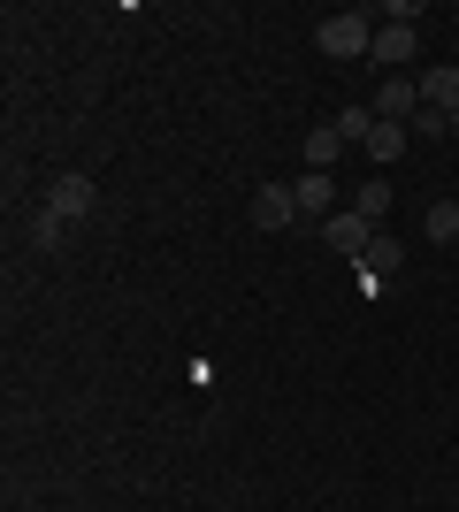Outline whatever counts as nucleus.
<instances>
[{"mask_svg": "<svg viewBox=\"0 0 459 512\" xmlns=\"http://www.w3.org/2000/svg\"><path fill=\"white\" fill-rule=\"evenodd\" d=\"M314 46H322L329 62H360V54H375V16H360V8H337V16L314 23Z\"/></svg>", "mask_w": 459, "mask_h": 512, "instance_id": "nucleus-1", "label": "nucleus"}, {"mask_svg": "<svg viewBox=\"0 0 459 512\" xmlns=\"http://www.w3.org/2000/svg\"><path fill=\"white\" fill-rule=\"evenodd\" d=\"M375 237H383V230H375L368 214H352V207H337V214L322 222V245H329V253H345V260H360Z\"/></svg>", "mask_w": 459, "mask_h": 512, "instance_id": "nucleus-2", "label": "nucleus"}, {"mask_svg": "<svg viewBox=\"0 0 459 512\" xmlns=\"http://www.w3.org/2000/svg\"><path fill=\"white\" fill-rule=\"evenodd\" d=\"M414 46H421L414 23H375V54H368V62L375 69H406V62H414Z\"/></svg>", "mask_w": 459, "mask_h": 512, "instance_id": "nucleus-3", "label": "nucleus"}, {"mask_svg": "<svg viewBox=\"0 0 459 512\" xmlns=\"http://www.w3.org/2000/svg\"><path fill=\"white\" fill-rule=\"evenodd\" d=\"M375 115H383V123H414V115H421V77H383Z\"/></svg>", "mask_w": 459, "mask_h": 512, "instance_id": "nucleus-4", "label": "nucleus"}, {"mask_svg": "<svg viewBox=\"0 0 459 512\" xmlns=\"http://www.w3.org/2000/svg\"><path fill=\"white\" fill-rule=\"evenodd\" d=\"M92 199H100V192H92V176H54L46 207L62 214V222H85V214H92Z\"/></svg>", "mask_w": 459, "mask_h": 512, "instance_id": "nucleus-5", "label": "nucleus"}, {"mask_svg": "<svg viewBox=\"0 0 459 512\" xmlns=\"http://www.w3.org/2000/svg\"><path fill=\"white\" fill-rule=\"evenodd\" d=\"M253 222H261V230H291V222H299L291 184H261V192H253Z\"/></svg>", "mask_w": 459, "mask_h": 512, "instance_id": "nucleus-6", "label": "nucleus"}, {"mask_svg": "<svg viewBox=\"0 0 459 512\" xmlns=\"http://www.w3.org/2000/svg\"><path fill=\"white\" fill-rule=\"evenodd\" d=\"M291 199H299V214L329 222V207H337V176H329V169H306L299 184H291Z\"/></svg>", "mask_w": 459, "mask_h": 512, "instance_id": "nucleus-7", "label": "nucleus"}, {"mask_svg": "<svg viewBox=\"0 0 459 512\" xmlns=\"http://www.w3.org/2000/svg\"><path fill=\"white\" fill-rule=\"evenodd\" d=\"M421 107H437V115H459V62L421 69Z\"/></svg>", "mask_w": 459, "mask_h": 512, "instance_id": "nucleus-8", "label": "nucleus"}, {"mask_svg": "<svg viewBox=\"0 0 459 512\" xmlns=\"http://www.w3.org/2000/svg\"><path fill=\"white\" fill-rule=\"evenodd\" d=\"M406 146H414V130H406V123H383V115H375V138H368L360 153H368V161H375V176H383V169H391V161H398Z\"/></svg>", "mask_w": 459, "mask_h": 512, "instance_id": "nucleus-9", "label": "nucleus"}, {"mask_svg": "<svg viewBox=\"0 0 459 512\" xmlns=\"http://www.w3.org/2000/svg\"><path fill=\"white\" fill-rule=\"evenodd\" d=\"M306 169H337V153H345V138H337V123H314L306 130Z\"/></svg>", "mask_w": 459, "mask_h": 512, "instance_id": "nucleus-10", "label": "nucleus"}, {"mask_svg": "<svg viewBox=\"0 0 459 512\" xmlns=\"http://www.w3.org/2000/svg\"><path fill=\"white\" fill-rule=\"evenodd\" d=\"M352 214H368L375 230H383V214H391V176H368V184H360V199H352Z\"/></svg>", "mask_w": 459, "mask_h": 512, "instance_id": "nucleus-11", "label": "nucleus"}, {"mask_svg": "<svg viewBox=\"0 0 459 512\" xmlns=\"http://www.w3.org/2000/svg\"><path fill=\"white\" fill-rule=\"evenodd\" d=\"M398 260H406V253H398V237H375L368 253H360V268H368V283H391Z\"/></svg>", "mask_w": 459, "mask_h": 512, "instance_id": "nucleus-12", "label": "nucleus"}, {"mask_svg": "<svg viewBox=\"0 0 459 512\" xmlns=\"http://www.w3.org/2000/svg\"><path fill=\"white\" fill-rule=\"evenodd\" d=\"M421 230H429V245H452L459 237V199H437V207L421 214Z\"/></svg>", "mask_w": 459, "mask_h": 512, "instance_id": "nucleus-13", "label": "nucleus"}, {"mask_svg": "<svg viewBox=\"0 0 459 512\" xmlns=\"http://www.w3.org/2000/svg\"><path fill=\"white\" fill-rule=\"evenodd\" d=\"M337 138H345V146H368L375 138V107H345V115H337Z\"/></svg>", "mask_w": 459, "mask_h": 512, "instance_id": "nucleus-14", "label": "nucleus"}, {"mask_svg": "<svg viewBox=\"0 0 459 512\" xmlns=\"http://www.w3.org/2000/svg\"><path fill=\"white\" fill-rule=\"evenodd\" d=\"M31 245H39V253H54V245H62V214H54V207H39V222H31Z\"/></svg>", "mask_w": 459, "mask_h": 512, "instance_id": "nucleus-15", "label": "nucleus"}, {"mask_svg": "<svg viewBox=\"0 0 459 512\" xmlns=\"http://www.w3.org/2000/svg\"><path fill=\"white\" fill-rule=\"evenodd\" d=\"M406 130H414V138H452V115H437V107H421V115H414Z\"/></svg>", "mask_w": 459, "mask_h": 512, "instance_id": "nucleus-16", "label": "nucleus"}, {"mask_svg": "<svg viewBox=\"0 0 459 512\" xmlns=\"http://www.w3.org/2000/svg\"><path fill=\"white\" fill-rule=\"evenodd\" d=\"M383 23H414V31H421V0H391V8H383Z\"/></svg>", "mask_w": 459, "mask_h": 512, "instance_id": "nucleus-17", "label": "nucleus"}, {"mask_svg": "<svg viewBox=\"0 0 459 512\" xmlns=\"http://www.w3.org/2000/svg\"><path fill=\"white\" fill-rule=\"evenodd\" d=\"M452 138H459V115H452Z\"/></svg>", "mask_w": 459, "mask_h": 512, "instance_id": "nucleus-18", "label": "nucleus"}]
</instances>
